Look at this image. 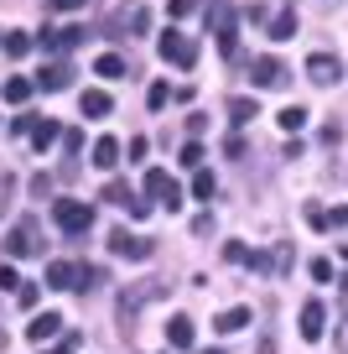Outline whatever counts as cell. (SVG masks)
Returning <instances> with one entry per match:
<instances>
[{"instance_id":"6da1fadb","label":"cell","mask_w":348,"mask_h":354,"mask_svg":"<svg viewBox=\"0 0 348 354\" xmlns=\"http://www.w3.org/2000/svg\"><path fill=\"white\" fill-rule=\"evenodd\" d=\"M52 219L63 234H88L94 230V203H78V198H57L52 203Z\"/></svg>"},{"instance_id":"7a4b0ae2","label":"cell","mask_w":348,"mask_h":354,"mask_svg":"<svg viewBox=\"0 0 348 354\" xmlns=\"http://www.w3.org/2000/svg\"><path fill=\"white\" fill-rule=\"evenodd\" d=\"M6 255H11V261L42 255V230H37V219H16L11 224V234H6Z\"/></svg>"},{"instance_id":"3957f363","label":"cell","mask_w":348,"mask_h":354,"mask_svg":"<svg viewBox=\"0 0 348 354\" xmlns=\"http://www.w3.org/2000/svg\"><path fill=\"white\" fill-rule=\"evenodd\" d=\"M208 32L218 37V53L224 57H234V6H229V0H213V6H208Z\"/></svg>"},{"instance_id":"277c9868","label":"cell","mask_w":348,"mask_h":354,"mask_svg":"<svg viewBox=\"0 0 348 354\" xmlns=\"http://www.w3.org/2000/svg\"><path fill=\"white\" fill-rule=\"evenodd\" d=\"M151 297H162V281H141L135 292H125V297H120V328H125V333L135 328V318H141V308H146Z\"/></svg>"},{"instance_id":"5b68a950","label":"cell","mask_w":348,"mask_h":354,"mask_svg":"<svg viewBox=\"0 0 348 354\" xmlns=\"http://www.w3.org/2000/svg\"><path fill=\"white\" fill-rule=\"evenodd\" d=\"M109 250L125 255V261H151V255H156V240L130 234V230H115V234H109Z\"/></svg>"},{"instance_id":"8992f818","label":"cell","mask_w":348,"mask_h":354,"mask_svg":"<svg viewBox=\"0 0 348 354\" xmlns=\"http://www.w3.org/2000/svg\"><path fill=\"white\" fill-rule=\"evenodd\" d=\"M146 193H151V198H162L172 214L182 209V188H177V177L162 172V167H151V172H146Z\"/></svg>"},{"instance_id":"52a82bcc","label":"cell","mask_w":348,"mask_h":354,"mask_svg":"<svg viewBox=\"0 0 348 354\" xmlns=\"http://www.w3.org/2000/svg\"><path fill=\"white\" fill-rule=\"evenodd\" d=\"M250 78H255V88H286V63L281 57H255Z\"/></svg>"},{"instance_id":"ba28073f","label":"cell","mask_w":348,"mask_h":354,"mask_svg":"<svg viewBox=\"0 0 348 354\" xmlns=\"http://www.w3.org/2000/svg\"><path fill=\"white\" fill-rule=\"evenodd\" d=\"M162 57H166V63H177V68H193L197 63V47L187 42L182 32H166L162 37Z\"/></svg>"},{"instance_id":"9c48e42d","label":"cell","mask_w":348,"mask_h":354,"mask_svg":"<svg viewBox=\"0 0 348 354\" xmlns=\"http://www.w3.org/2000/svg\"><path fill=\"white\" fill-rule=\"evenodd\" d=\"M307 78H312V84H338V78H343V63H338L333 53H312L307 57Z\"/></svg>"},{"instance_id":"30bf717a","label":"cell","mask_w":348,"mask_h":354,"mask_svg":"<svg viewBox=\"0 0 348 354\" xmlns=\"http://www.w3.org/2000/svg\"><path fill=\"white\" fill-rule=\"evenodd\" d=\"M322 328H327V308H322V302H302V339L307 344H317V339H322Z\"/></svg>"},{"instance_id":"8fae6325","label":"cell","mask_w":348,"mask_h":354,"mask_svg":"<svg viewBox=\"0 0 348 354\" xmlns=\"http://www.w3.org/2000/svg\"><path fill=\"white\" fill-rule=\"evenodd\" d=\"M68 84H73V63H63V57L37 73V88H52V94H57V88H68Z\"/></svg>"},{"instance_id":"7c38bea8","label":"cell","mask_w":348,"mask_h":354,"mask_svg":"<svg viewBox=\"0 0 348 354\" xmlns=\"http://www.w3.org/2000/svg\"><path fill=\"white\" fill-rule=\"evenodd\" d=\"M78 110H84L88 120H104V115L115 110V100H109L104 88H84V94H78Z\"/></svg>"},{"instance_id":"4fadbf2b","label":"cell","mask_w":348,"mask_h":354,"mask_svg":"<svg viewBox=\"0 0 348 354\" xmlns=\"http://www.w3.org/2000/svg\"><path fill=\"white\" fill-rule=\"evenodd\" d=\"M47 287L73 292V287H78V266H73V261H47Z\"/></svg>"},{"instance_id":"5bb4252c","label":"cell","mask_w":348,"mask_h":354,"mask_svg":"<svg viewBox=\"0 0 348 354\" xmlns=\"http://www.w3.org/2000/svg\"><path fill=\"white\" fill-rule=\"evenodd\" d=\"M193 339H197L193 318H187V313H177V318L166 323V344H172V349H193Z\"/></svg>"},{"instance_id":"9a60e30c","label":"cell","mask_w":348,"mask_h":354,"mask_svg":"<svg viewBox=\"0 0 348 354\" xmlns=\"http://www.w3.org/2000/svg\"><path fill=\"white\" fill-rule=\"evenodd\" d=\"M57 333H63V318H57V313H42V318L26 323V339L32 344H47V339H57Z\"/></svg>"},{"instance_id":"2e32d148","label":"cell","mask_w":348,"mask_h":354,"mask_svg":"<svg viewBox=\"0 0 348 354\" xmlns=\"http://www.w3.org/2000/svg\"><path fill=\"white\" fill-rule=\"evenodd\" d=\"M88 162L109 172V167L120 162V141H115V136H99V141H94V156H88Z\"/></svg>"},{"instance_id":"e0dca14e","label":"cell","mask_w":348,"mask_h":354,"mask_svg":"<svg viewBox=\"0 0 348 354\" xmlns=\"http://www.w3.org/2000/svg\"><path fill=\"white\" fill-rule=\"evenodd\" d=\"M276 120H281V131H291V136H296L307 120H312V110H307V104H286V110L276 115Z\"/></svg>"},{"instance_id":"ac0fdd59","label":"cell","mask_w":348,"mask_h":354,"mask_svg":"<svg viewBox=\"0 0 348 354\" xmlns=\"http://www.w3.org/2000/svg\"><path fill=\"white\" fill-rule=\"evenodd\" d=\"M84 42V26H63V32H42V47H78Z\"/></svg>"},{"instance_id":"d6986e66","label":"cell","mask_w":348,"mask_h":354,"mask_svg":"<svg viewBox=\"0 0 348 354\" xmlns=\"http://www.w3.org/2000/svg\"><path fill=\"white\" fill-rule=\"evenodd\" d=\"M244 323H250V308H229L224 318H213V328H218V333H240Z\"/></svg>"},{"instance_id":"ffe728a7","label":"cell","mask_w":348,"mask_h":354,"mask_svg":"<svg viewBox=\"0 0 348 354\" xmlns=\"http://www.w3.org/2000/svg\"><path fill=\"white\" fill-rule=\"evenodd\" d=\"M104 281H109L104 266H78V292H94V287H104Z\"/></svg>"},{"instance_id":"44dd1931","label":"cell","mask_w":348,"mask_h":354,"mask_svg":"<svg viewBox=\"0 0 348 354\" xmlns=\"http://www.w3.org/2000/svg\"><path fill=\"white\" fill-rule=\"evenodd\" d=\"M32 78H6V104H26V100H32Z\"/></svg>"},{"instance_id":"7402d4cb","label":"cell","mask_w":348,"mask_h":354,"mask_svg":"<svg viewBox=\"0 0 348 354\" xmlns=\"http://www.w3.org/2000/svg\"><path fill=\"white\" fill-rule=\"evenodd\" d=\"M255 115H260V104H255V100H229V120H234V125H250Z\"/></svg>"},{"instance_id":"603a6c76","label":"cell","mask_w":348,"mask_h":354,"mask_svg":"<svg viewBox=\"0 0 348 354\" xmlns=\"http://www.w3.org/2000/svg\"><path fill=\"white\" fill-rule=\"evenodd\" d=\"M213 193H218V183H213V172H203V167H197V177H193V198H203V203H213Z\"/></svg>"},{"instance_id":"cb8c5ba5","label":"cell","mask_w":348,"mask_h":354,"mask_svg":"<svg viewBox=\"0 0 348 354\" xmlns=\"http://www.w3.org/2000/svg\"><path fill=\"white\" fill-rule=\"evenodd\" d=\"M94 73H99V78H125V57L104 53V57H99V63H94Z\"/></svg>"},{"instance_id":"d4e9b609","label":"cell","mask_w":348,"mask_h":354,"mask_svg":"<svg viewBox=\"0 0 348 354\" xmlns=\"http://www.w3.org/2000/svg\"><path fill=\"white\" fill-rule=\"evenodd\" d=\"M271 37H276V42H286V37H296V16H291V11H281V16H276V21H271Z\"/></svg>"},{"instance_id":"484cf974","label":"cell","mask_w":348,"mask_h":354,"mask_svg":"<svg viewBox=\"0 0 348 354\" xmlns=\"http://www.w3.org/2000/svg\"><path fill=\"white\" fill-rule=\"evenodd\" d=\"M57 136H63V131H57L52 120H42V125H37V131H32V141H37V151H47V146H52Z\"/></svg>"},{"instance_id":"4316f807","label":"cell","mask_w":348,"mask_h":354,"mask_svg":"<svg viewBox=\"0 0 348 354\" xmlns=\"http://www.w3.org/2000/svg\"><path fill=\"white\" fill-rule=\"evenodd\" d=\"M6 53H11V57H26V53H32V37H26V32H11V37H6Z\"/></svg>"},{"instance_id":"83f0119b","label":"cell","mask_w":348,"mask_h":354,"mask_svg":"<svg viewBox=\"0 0 348 354\" xmlns=\"http://www.w3.org/2000/svg\"><path fill=\"white\" fill-rule=\"evenodd\" d=\"M104 198H109V203H120V209H125V203H130L135 193H130V183H109V188H104Z\"/></svg>"},{"instance_id":"f1b7e54d","label":"cell","mask_w":348,"mask_h":354,"mask_svg":"<svg viewBox=\"0 0 348 354\" xmlns=\"http://www.w3.org/2000/svg\"><path fill=\"white\" fill-rule=\"evenodd\" d=\"M177 162H182V167H203V146H197V141H187L182 151H177Z\"/></svg>"},{"instance_id":"f546056e","label":"cell","mask_w":348,"mask_h":354,"mask_svg":"<svg viewBox=\"0 0 348 354\" xmlns=\"http://www.w3.org/2000/svg\"><path fill=\"white\" fill-rule=\"evenodd\" d=\"M224 261H234V266H250V250H244L240 240H229V245H224Z\"/></svg>"},{"instance_id":"4dcf8cb0","label":"cell","mask_w":348,"mask_h":354,"mask_svg":"<svg viewBox=\"0 0 348 354\" xmlns=\"http://www.w3.org/2000/svg\"><path fill=\"white\" fill-rule=\"evenodd\" d=\"M146 100H151V110H166V100H172V88H166V84H151V94H146Z\"/></svg>"},{"instance_id":"1f68e13d","label":"cell","mask_w":348,"mask_h":354,"mask_svg":"<svg viewBox=\"0 0 348 354\" xmlns=\"http://www.w3.org/2000/svg\"><path fill=\"white\" fill-rule=\"evenodd\" d=\"M0 292H21V277H16L11 266H0Z\"/></svg>"},{"instance_id":"d6a6232c","label":"cell","mask_w":348,"mask_h":354,"mask_svg":"<svg viewBox=\"0 0 348 354\" xmlns=\"http://www.w3.org/2000/svg\"><path fill=\"white\" fill-rule=\"evenodd\" d=\"M193 234H197V240H208V234H213V214H197V219H193Z\"/></svg>"},{"instance_id":"836d02e7","label":"cell","mask_w":348,"mask_h":354,"mask_svg":"<svg viewBox=\"0 0 348 354\" xmlns=\"http://www.w3.org/2000/svg\"><path fill=\"white\" fill-rule=\"evenodd\" d=\"M307 224H312V230H327V209H317V203H307Z\"/></svg>"},{"instance_id":"e575fe53","label":"cell","mask_w":348,"mask_h":354,"mask_svg":"<svg viewBox=\"0 0 348 354\" xmlns=\"http://www.w3.org/2000/svg\"><path fill=\"white\" fill-rule=\"evenodd\" d=\"M16 302H21V308H37V281H21V292H16Z\"/></svg>"},{"instance_id":"d590c367","label":"cell","mask_w":348,"mask_h":354,"mask_svg":"<svg viewBox=\"0 0 348 354\" xmlns=\"http://www.w3.org/2000/svg\"><path fill=\"white\" fill-rule=\"evenodd\" d=\"M343 224H348V209H343V203H338V209H327V230H343Z\"/></svg>"},{"instance_id":"8d00e7d4","label":"cell","mask_w":348,"mask_h":354,"mask_svg":"<svg viewBox=\"0 0 348 354\" xmlns=\"http://www.w3.org/2000/svg\"><path fill=\"white\" fill-rule=\"evenodd\" d=\"M312 281H333V261H312Z\"/></svg>"},{"instance_id":"74e56055","label":"cell","mask_w":348,"mask_h":354,"mask_svg":"<svg viewBox=\"0 0 348 354\" xmlns=\"http://www.w3.org/2000/svg\"><path fill=\"white\" fill-rule=\"evenodd\" d=\"M63 146H68V156H78V151H84V136H78V131H63Z\"/></svg>"},{"instance_id":"f35d334b","label":"cell","mask_w":348,"mask_h":354,"mask_svg":"<svg viewBox=\"0 0 348 354\" xmlns=\"http://www.w3.org/2000/svg\"><path fill=\"white\" fill-rule=\"evenodd\" d=\"M224 156H234V162L244 156V141H240V136H229V141H224Z\"/></svg>"},{"instance_id":"ab89813d","label":"cell","mask_w":348,"mask_h":354,"mask_svg":"<svg viewBox=\"0 0 348 354\" xmlns=\"http://www.w3.org/2000/svg\"><path fill=\"white\" fill-rule=\"evenodd\" d=\"M187 131H193V141H197V136L208 131V115H187Z\"/></svg>"},{"instance_id":"60d3db41","label":"cell","mask_w":348,"mask_h":354,"mask_svg":"<svg viewBox=\"0 0 348 354\" xmlns=\"http://www.w3.org/2000/svg\"><path fill=\"white\" fill-rule=\"evenodd\" d=\"M125 209H130V219H146V214H151V203H146V198H130Z\"/></svg>"},{"instance_id":"b9f144b4","label":"cell","mask_w":348,"mask_h":354,"mask_svg":"<svg viewBox=\"0 0 348 354\" xmlns=\"http://www.w3.org/2000/svg\"><path fill=\"white\" fill-rule=\"evenodd\" d=\"M73 349H78V333H68V339L57 344V349H42V354H73Z\"/></svg>"},{"instance_id":"7bdbcfd3","label":"cell","mask_w":348,"mask_h":354,"mask_svg":"<svg viewBox=\"0 0 348 354\" xmlns=\"http://www.w3.org/2000/svg\"><path fill=\"white\" fill-rule=\"evenodd\" d=\"M187 11H197V0H172V16H187Z\"/></svg>"},{"instance_id":"ee69618b","label":"cell","mask_w":348,"mask_h":354,"mask_svg":"<svg viewBox=\"0 0 348 354\" xmlns=\"http://www.w3.org/2000/svg\"><path fill=\"white\" fill-rule=\"evenodd\" d=\"M78 6H88V0H52V11H78Z\"/></svg>"},{"instance_id":"f6af8a7d","label":"cell","mask_w":348,"mask_h":354,"mask_svg":"<svg viewBox=\"0 0 348 354\" xmlns=\"http://www.w3.org/2000/svg\"><path fill=\"white\" fill-rule=\"evenodd\" d=\"M0 214H6V198H0Z\"/></svg>"},{"instance_id":"bcb514c9","label":"cell","mask_w":348,"mask_h":354,"mask_svg":"<svg viewBox=\"0 0 348 354\" xmlns=\"http://www.w3.org/2000/svg\"><path fill=\"white\" fill-rule=\"evenodd\" d=\"M208 354H224V349H208Z\"/></svg>"}]
</instances>
